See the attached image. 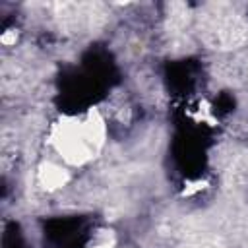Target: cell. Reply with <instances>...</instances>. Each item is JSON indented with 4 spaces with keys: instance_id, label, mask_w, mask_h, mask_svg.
I'll use <instances>...</instances> for the list:
<instances>
[{
    "instance_id": "1",
    "label": "cell",
    "mask_w": 248,
    "mask_h": 248,
    "mask_svg": "<svg viewBox=\"0 0 248 248\" xmlns=\"http://www.w3.org/2000/svg\"><path fill=\"white\" fill-rule=\"evenodd\" d=\"M107 120L99 108L81 116H62L48 132V141L66 167H83L99 155L107 141Z\"/></svg>"
},
{
    "instance_id": "2",
    "label": "cell",
    "mask_w": 248,
    "mask_h": 248,
    "mask_svg": "<svg viewBox=\"0 0 248 248\" xmlns=\"http://www.w3.org/2000/svg\"><path fill=\"white\" fill-rule=\"evenodd\" d=\"M37 182L46 192L62 190L70 182V169L58 161H45L37 169Z\"/></svg>"
},
{
    "instance_id": "3",
    "label": "cell",
    "mask_w": 248,
    "mask_h": 248,
    "mask_svg": "<svg viewBox=\"0 0 248 248\" xmlns=\"http://www.w3.org/2000/svg\"><path fill=\"white\" fill-rule=\"evenodd\" d=\"M85 248H114V242L108 240V238H101V240H95V242L87 244Z\"/></svg>"
}]
</instances>
